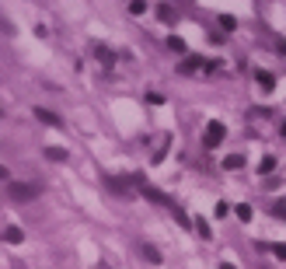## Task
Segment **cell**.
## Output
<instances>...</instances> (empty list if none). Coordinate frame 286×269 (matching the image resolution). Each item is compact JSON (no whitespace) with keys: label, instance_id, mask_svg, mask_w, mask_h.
I'll return each instance as SVG.
<instances>
[{"label":"cell","instance_id":"cell-8","mask_svg":"<svg viewBox=\"0 0 286 269\" xmlns=\"http://www.w3.org/2000/svg\"><path fill=\"white\" fill-rule=\"evenodd\" d=\"M223 168L227 171H237V168H244V158H241V154H230V158H223Z\"/></svg>","mask_w":286,"mask_h":269},{"label":"cell","instance_id":"cell-1","mask_svg":"<svg viewBox=\"0 0 286 269\" xmlns=\"http://www.w3.org/2000/svg\"><path fill=\"white\" fill-rule=\"evenodd\" d=\"M7 196H11V200H18V203H28V200H35V196H42V189L32 185V182H11Z\"/></svg>","mask_w":286,"mask_h":269},{"label":"cell","instance_id":"cell-11","mask_svg":"<svg viewBox=\"0 0 286 269\" xmlns=\"http://www.w3.org/2000/svg\"><path fill=\"white\" fill-rule=\"evenodd\" d=\"M272 168H276V158H272V154H265V158L258 161V175H269Z\"/></svg>","mask_w":286,"mask_h":269},{"label":"cell","instance_id":"cell-24","mask_svg":"<svg viewBox=\"0 0 286 269\" xmlns=\"http://www.w3.org/2000/svg\"><path fill=\"white\" fill-rule=\"evenodd\" d=\"M4 178H7V168H4V165H0V182H4Z\"/></svg>","mask_w":286,"mask_h":269},{"label":"cell","instance_id":"cell-12","mask_svg":"<svg viewBox=\"0 0 286 269\" xmlns=\"http://www.w3.org/2000/svg\"><path fill=\"white\" fill-rule=\"evenodd\" d=\"M199 67H210V63H202L199 56H189V60L182 63V70H185V73H189V70H199Z\"/></svg>","mask_w":286,"mask_h":269},{"label":"cell","instance_id":"cell-4","mask_svg":"<svg viewBox=\"0 0 286 269\" xmlns=\"http://www.w3.org/2000/svg\"><path fill=\"white\" fill-rule=\"evenodd\" d=\"M255 84H258V88H262V91L269 95V91L276 88V77H272L269 70H255Z\"/></svg>","mask_w":286,"mask_h":269},{"label":"cell","instance_id":"cell-10","mask_svg":"<svg viewBox=\"0 0 286 269\" xmlns=\"http://www.w3.org/2000/svg\"><path fill=\"white\" fill-rule=\"evenodd\" d=\"M192 224H195V231H199V238H210V235H213V231H210V224H206V217H195Z\"/></svg>","mask_w":286,"mask_h":269},{"label":"cell","instance_id":"cell-26","mask_svg":"<svg viewBox=\"0 0 286 269\" xmlns=\"http://www.w3.org/2000/svg\"><path fill=\"white\" fill-rule=\"evenodd\" d=\"M0 115H4V112H0Z\"/></svg>","mask_w":286,"mask_h":269},{"label":"cell","instance_id":"cell-19","mask_svg":"<svg viewBox=\"0 0 286 269\" xmlns=\"http://www.w3.org/2000/svg\"><path fill=\"white\" fill-rule=\"evenodd\" d=\"M272 213H276V217H283V220H286V200H279V203H276V206H272Z\"/></svg>","mask_w":286,"mask_h":269},{"label":"cell","instance_id":"cell-7","mask_svg":"<svg viewBox=\"0 0 286 269\" xmlns=\"http://www.w3.org/2000/svg\"><path fill=\"white\" fill-rule=\"evenodd\" d=\"M21 238H25L21 227H7V231H4V241H7V245H21Z\"/></svg>","mask_w":286,"mask_h":269},{"label":"cell","instance_id":"cell-3","mask_svg":"<svg viewBox=\"0 0 286 269\" xmlns=\"http://www.w3.org/2000/svg\"><path fill=\"white\" fill-rule=\"evenodd\" d=\"M35 119H38V123H46V126H63L60 115H56V112H49V108H42V105L35 108Z\"/></svg>","mask_w":286,"mask_h":269},{"label":"cell","instance_id":"cell-13","mask_svg":"<svg viewBox=\"0 0 286 269\" xmlns=\"http://www.w3.org/2000/svg\"><path fill=\"white\" fill-rule=\"evenodd\" d=\"M143 196H147L150 203H164V192H157V189H143Z\"/></svg>","mask_w":286,"mask_h":269},{"label":"cell","instance_id":"cell-5","mask_svg":"<svg viewBox=\"0 0 286 269\" xmlns=\"http://www.w3.org/2000/svg\"><path fill=\"white\" fill-rule=\"evenodd\" d=\"M46 158L63 165V161H70V150H63V147H46Z\"/></svg>","mask_w":286,"mask_h":269},{"label":"cell","instance_id":"cell-18","mask_svg":"<svg viewBox=\"0 0 286 269\" xmlns=\"http://www.w3.org/2000/svg\"><path fill=\"white\" fill-rule=\"evenodd\" d=\"M95 53H98V60H101V63H112V53H108V49H105V46H98V49H95Z\"/></svg>","mask_w":286,"mask_h":269},{"label":"cell","instance_id":"cell-23","mask_svg":"<svg viewBox=\"0 0 286 269\" xmlns=\"http://www.w3.org/2000/svg\"><path fill=\"white\" fill-rule=\"evenodd\" d=\"M220 269H237V266L234 262H220Z\"/></svg>","mask_w":286,"mask_h":269},{"label":"cell","instance_id":"cell-9","mask_svg":"<svg viewBox=\"0 0 286 269\" xmlns=\"http://www.w3.org/2000/svg\"><path fill=\"white\" fill-rule=\"evenodd\" d=\"M168 49L171 53H185V38L182 35H168Z\"/></svg>","mask_w":286,"mask_h":269},{"label":"cell","instance_id":"cell-25","mask_svg":"<svg viewBox=\"0 0 286 269\" xmlns=\"http://www.w3.org/2000/svg\"><path fill=\"white\" fill-rule=\"evenodd\" d=\"M279 133H283V136H286V123H283V126H279Z\"/></svg>","mask_w":286,"mask_h":269},{"label":"cell","instance_id":"cell-14","mask_svg":"<svg viewBox=\"0 0 286 269\" xmlns=\"http://www.w3.org/2000/svg\"><path fill=\"white\" fill-rule=\"evenodd\" d=\"M220 28H223V32H234V28H237V21H234L230 14H220Z\"/></svg>","mask_w":286,"mask_h":269},{"label":"cell","instance_id":"cell-15","mask_svg":"<svg viewBox=\"0 0 286 269\" xmlns=\"http://www.w3.org/2000/svg\"><path fill=\"white\" fill-rule=\"evenodd\" d=\"M237 220H252V206L248 203H237Z\"/></svg>","mask_w":286,"mask_h":269},{"label":"cell","instance_id":"cell-21","mask_svg":"<svg viewBox=\"0 0 286 269\" xmlns=\"http://www.w3.org/2000/svg\"><path fill=\"white\" fill-rule=\"evenodd\" d=\"M143 255H147L150 262H160V252H154V248H143Z\"/></svg>","mask_w":286,"mask_h":269},{"label":"cell","instance_id":"cell-16","mask_svg":"<svg viewBox=\"0 0 286 269\" xmlns=\"http://www.w3.org/2000/svg\"><path fill=\"white\" fill-rule=\"evenodd\" d=\"M147 11V0H133V4H129V14H143Z\"/></svg>","mask_w":286,"mask_h":269},{"label":"cell","instance_id":"cell-20","mask_svg":"<svg viewBox=\"0 0 286 269\" xmlns=\"http://www.w3.org/2000/svg\"><path fill=\"white\" fill-rule=\"evenodd\" d=\"M272 255H276V259H283V262H286V245H272Z\"/></svg>","mask_w":286,"mask_h":269},{"label":"cell","instance_id":"cell-2","mask_svg":"<svg viewBox=\"0 0 286 269\" xmlns=\"http://www.w3.org/2000/svg\"><path fill=\"white\" fill-rule=\"evenodd\" d=\"M223 136H227V126H223L220 119H213V123L206 126V133H202V143H206V147H220Z\"/></svg>","mask_w":286,"mask_h":269},{"label":"cell","instance_id":"cell-22","mask_svg":"<svg viewBox=\"0 0 286 269\" xmlns=\"http://www.w3.org/2000/svg\"><path fill=\"white\" fill-rule=\"evenodd\" d=\"M276 49H279V53L286 56V38H276Z\"/></svg>","mask_w":286,"mask_h":269},{"label":"cell","instance_id":"cell-17","mask_svg":"<svg viewBox=\"0 0 286 269\" xmlns=\"http://www.w3.org/2000/svg\"><path fill=\"white\" fill-rule=\"evenodd\" d=\"M147 101H150V105H164V95H157V91H147Z\"/></svg>","mask_w":286,"mask_h":269},{"label":"cell","instance_id":"cell-6","mask_svg":"<svg viewBox=\"0 0 286 269\" xmlns=\"http://www.w3.org/2000/svg\"><path fill=\"white\" fill-rule=\"evenodd\" d=\"M157 18H160V21H164V25H175V21H178V14H175V7H168V4H160V7H157Z\"/></svg>","mask_w":286,"mask_h":269}]
</instances>
